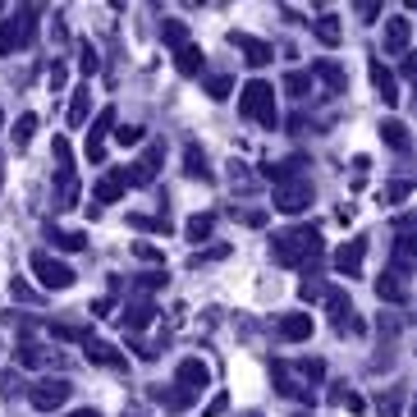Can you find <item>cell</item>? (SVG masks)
Here are the masks:
<instances>
[{
	"mask_svg": "<svg viewBox=\"0 0 417 417\" xmlns=\"http://www.w3.org/2000/svg\"><path fill=\"white\" fill-rule=\"evenodd\" d=\"M0 179H5V165H0Z\"/></svg>",
	"mask_w": 417,
	"mask_h": 417,
	"instance_id": "33",
	"label": "cell"
},
{
	"mask_svg": "<svg viewBox=\"0 0 417 417\" xmlns=\"http://www.w3.org/2000/svg\"><path fill=\"white\" fill-rule=\"evenodd\" d=\"M133 252H138L142 262H161V247H152V243H133Z\"/></svg>",
	"mask_w": 417,
	"mask_h": 417,
	"instance_id": "29",
	"label": "cell"
},
{
	"mask_svg": "<svg viewBox=\"0 0 417 417\" xmlns=\"http://www.w3.org/2000/svg\"><path fill=\"white\" fill-rule=\"evenodd\" d=\"M32 32H37V10H18V18L0 28V55H14L18 46H28Z\"/></svg>",
	"mask_w": 417,
	"mask_h": 417,
	"instance_id": "4",
	"label": "cell"
},
{
	"mask_svg": "<svg viewBox=\"0 0 417 417\" xmlns=\"http://www.w3.org/2000/svg\"><path fill=\"white\" fill-rule=\"evenodd\" d=\"M239 115L243 120H257V124H275V92H271V83H262V78H252L243 92H239Z\"/></svg>",
	"mask_w": 417,
	"mask_h": 417,
	"instance_id": "2",
	"label": "cell"
},
{
	"mask_svg": "<svg viewBox=\"0 0 417 417\" xmlns=\"http://www.w3.org/2000/svg\"><path fill=\"white\" fill-rule=\"evenodd\" d=\"M115 138H120V142H142V138H147V129H138V124H133V129H120Z\"/></svg>",
	"mask_w": 417,
	"mask_h": 417,
	"instance_id": "30",
	"label": "cell"
},
{
	"mask_svg": "<svg viewBox=\"0 0 417 417\" xmlns=\"http://www.w3.org/2000/svg\"><path fill=\"white\" fill-rule=\"evenodd\" d=\"M284 88H289V96H303L312 88V74H289L284 78Z\"/></svg>",
	"mask_w": 417,
	"mask_h": 417,
	"instance_id": "24",
	"label": "cell"
},
{
	"mask_svg": "<svg viewBox=\"0 0 417 417\" xmlns=\"http://www.w3.org/2000/svg\"><path fill=\"white\" fill-rule=\"evenodd\" d=\"M64 74H69L64 64H51V88H60V83H64Z\"/></svg>",
	"mask_w": 417,
	"mask_h": 417,
	"instance_id": "31",
	"label": "cell"
},
{
	"mask_svg": "<svg viewBox=\"0 0 417 417\" xmlns=\"http://www.w3.org/2000/svg\"><path fill=\"white\" fill-rule=\"evenodd\" d=\"M184 161H188V174H193V179H211V170H206V156H202L198 147H188Z\"/></svg>",
	"mask_w": 417,
	"mask_h": 417,
	"instance_id": "23",
	"label": "cell"
},
{
	"mask_svg": "<svg viewBox=\"0 0 417 417\" xmlns=\"http://www.w3.org/2000/svg\"><path fill=\"white\" fill-rule=\"evenodd\" d=\"M371 83H376V92H381L386 106H399V88H394V78H390V69L381 60H371Z\"/></svg>",
	"mask_w": 417,
	"mask_h": 417,
	"instance_id": "9",
	"label": "cell"
},
{
	"mask_svg": "<svg viewBox=\"0 0 417 417\" xmlns=\"http://www.w3.org/2000/svg\"><path fill=\"white\" fill-rule=\"evenodd\" d=\"M161 161H165V147H152L138 165H129V170H124V184H152L156 174H161Z\"/></svg>",
	"mask_w": 417,
	"mask_h": 417,
	"instance_id": "6",
	"label": "cell"
},
{
	"mask_svg": "<svg viewBox=\"0 0 417 417\" xmlns=\"http://www.w3.org/2000/svg\"><path fill=\"white\" fill-rule=\"evenodd\" d=\"M381 138H386L394 152H408V147H413V133H408L399 120H386V124H381Z\"/></svg>",
	"mask_w": 417,
	"mask_h": 417,
	"instance_id": "12",
	"label": "cell"
},
{
	"mask_svg": "<svg viewBox=\"0 0 417 417\" xmlns=\"http://www.w3.org/2000/svg\"><path fill=\"white\" fill-rule=\"evenodd\" d=\"M206 386V362H198V358H188L184 367H179V390L184 394H193V390Z\"/></svg>",
	"mask_w": 417,
	"mask_h": 417,
	"instance_id": "10",
	"label": "cell"
},
{
	"mask_svg": "<svg viewBox=\"0 0 417 417\" xmlns=\"http://www.w3.org/2000/svg\"><path fill=\"white\" fill-rule=\"evenodd\" d=\"M74 417H101V413H96V408H78Z\"/></svg>",
	"mask_w": 417,
	"mask_h": 417,
	"instance_id": "32",
	"label": "cell"
},
{
	"mask_svg": "<svg viewBox=\"0 0 417 417\" xmlns=\"http://www.w3.org/2000/svg\"><path fill=\"white\" fill-rule=\"evenodd\" d=\"M88 92H92L88 83H78V88H74V101H69V124H74V129L88 120Z\"/></svg>",
	"mask_w": 417,
	"mask_h": 417,
	"instance_id": "17",
	"label": "cell"
},
{
	"mask_svg": "<svg viewBox=\"0 0 417 417\" xmlns=\"http://www.w3.org/2000/svg\"><path fill=\"white\" fill-rule=\"evenodd\" d=\"M321 247V239H317V230H284L275 234V243H271V257H275L280 266H303Z\"/></svg>",
	"mask_w": 417,
	"mask_h": 417,
	"instance_id": "1",
	"label": "cell"
},
{
	"mask_svg": "<svg viewBox=\"0 0 417 417\" xmlns=\"http://www.w3.org/2000/svg\"><path fill=\"white\" fill-rule=\"evenodd\" d=\"M408 193H413V184H408V179H399V184H390V188H386V202H403Z\"/></svg>",
	"mask_w": 417,
	"mask_h": 417,
	"instance_id": "26",
	"label": "cell"
},
{
	"mask_svg": "<svg viewBox=\"0 0 417 417\" xmlns=\"http://www.w3.org/2000/svg\"><path fill=\"white\" fill-rule=\"evenodd\" d=\"M211 230H216V216H211V211H206V216H193V220H188V239H193V243L211 239Z\"/></svg>",
	"mask_w": 417,
	"mask_h": 417,
	"instance_id": "20",
	"label": "cell"
},
{
	"mask_svg": "<svg viewBox=\"0 0 417 417\" xmlns=\"http://www.w3.org/2000/svg\"><path fill=\"white\" fill-rule=\"evenodd\" d=\"M362 257H367V239H353L349 247L335 252V266H340L344 275H362Z\"/></svg>",
	"mask_w": 417,
	"mask_h": 417,
	"instance_id": "8",
	"label": "cell"
},
{
	"mask_svg": "<svg viewBox=\"0 0 417 417\" xmlns=\"http://www.w3.org/2000/svg\"><path fill=\"white\" fill-rule=\"evenodd\" d=\"M32 275H37V284L42 289H74V266L60 262V257H51V252H32Z\"/></svg>",
	"mask_w": 417,
	"mask_h": 417,
	"instance_id": "3",
	"label": "cell"
},
{
	"mask_svg": "<svg viewBox=\"0 0 417 417\" xmlns=\"http://www.w3.org/2000/svg\"><path fill=\"white\" fill-rule=\"evenodd\" d=\"M280 330H284L289 340H308V335H312V317H308V312H294V317L280 321Z\"/></svg>",
	"mask_w": 417,
	"mask_h": 417,
	"instance_id": "14",
	"label": "cell"
},
{
	"mask_svg": "<svg viewBox=\"0 0 417 417\" xmlns=\"http://www.w3.org/2000/svg\"><path fill=\"white\" fill-rule=\"evenodd\" d=\"M32 133H37V115H18V129H14V147L18 152L32 142Z\"/></svg>",
	"mask_w": 417,
	"mask_h": 417,
	"instance_id": "22",
	"label": "cell"
},
{
	"mask_svg": "<svg viewBox=\"0 0 417 417\" xmlns=\"http://www.w3.org/2000/svg\"><path fill=\"white\" fill-rule=\"evenodd\" d=\"M275 206L280 211H289V216H294V211H308L312 206V184H284L280 188V198H275Z\"/></svg>",
	"mask_w": 417,
	"mask_h": 417,
	"instance_id": "7",
	"label": "cell"
},
{
	"mask_svg": "<svg viewBox=\"0 0 417 417\" xmlns=\"http://www.w3.org/2000/svg\"><path fill=\"white\" fill-rule=\"evenodd\" d=\"M28 399L37 413H46V408H60L64 399H69V381H37V386L28 390Z\"/></svg>",
	"mask_w": 417,
	"mask_h": 417,
	"instance_id": "5",
	"label": "cell"
},
{
	"mask_svg": "<svg viewBox=\"0 0 417 417\" xmlns=\"http://www.w3.org/2000/svg\"><path fill=\"white\" fill-rule=\"evenodd\" d=\"M83 353L92 358V362H101V367H124V353H120V349H106L101 340H88V344H83Z\"/></svg>",
	"mask_w": 417,
	"mask_h": 417,
	"instance_id": "11",
	"label": "cell"
},
{
	"mask_svg": "<svg viewBox=\"0 0 417 417\" xmlns=\"http://www.w3.org/2000/svg\"><path fill=\"white\" fill-rule=\"evenodd\" d=\"M234 42H239V46H247V64H266V60H271V46H266V42H257V37H243V32H239Z\"/></svg>",
	"mask_w": 417,
	"mask_h": 417,
	"instance_id": "18",
	"label": "cell"
},
{
	"mask_svg": "<svg viewBox=\"0 0 417 417\" xmlns=\"http://www.w3.org/2000/svg\"><path fill=\"white\" fill-rule=\"evenodd\" d=\"M317 32H321L325 42H330V46H335V42H340V23H335V18L325 14V18H317Z\"/></svg>",
	"mask_w": 417,
	"mask_h": 417,
	"instance_id": "25",
	"label": "cell"
},
{
	"mask_svg": "<svg viewBox=\"0 0 417 417\" xmlns=\"http://www.w3.org/2000/svg\"><path fill=\"white\" fill-rule=\"evenodd\" d=\"M386 51H408V18L394 14L386 28Z\"/></svg>",
	"mask_w": 417,
	"mask_h": 417,
	"instance_id": "13",
	"label": "cell"
},
{
	"mask_svg": "<svg viewBox=\"0 0 417 417\" xmlns=\"http://www.w3.org/2000/svg\"><path fill=\"white\" fill-rule=\"evenodd\" d=\"M174 64H179V74H184V78L202 74V51H198V46H179V55H174Z\"/></svg>",
	"mask_w": 417,
	"mask_h": 417,
	"instance_id": "16",
	"label": "cell"
},
{
	"mask_svg": "<svg viewBox=\"0 0 417 417\" xmlns=\"http://www.w3.org/2000/svg\"><path fill=\"white\" fill-rule=\"evenodd\" d=\"M206 92L216 96V101H225V96H230V78H211V83H206Z\"/></svg>",
	"mask_w": 417,
	"mask_h": 417,
	"instance_id": "27",
	"label": "cell"
},
{
	"mask_svg": "<svg viewBox=\"0 0 417 417\" xmlns=\"http://www.w3.org/2000/svg\"><path fill=\"white\" fill-rule=\"evenodd\" d=\"M161 37H165V42H170L174 51H179V46H188V28L179 23V18H170V23H161Z\"/></svg>",
	"mask_w": 417,
	"mask_h": 417,
	"instance_id": "21",
	"label": "cell"
},
{
	"mask_svg": "<svg viewBox=\"0 0 417 417\" xmlns=\"http://www.w3.org/2000/svg\"><path fill=\"white\" fill-rule=\"evenodd\" d=\"M78 69H83V74H96V51H92V46H83V55H78Z\"/></svg>",
	"mask_w": 417,
	"mask_h": 417,
	"instance_id": "28",
	"label": "cell"
},
{
	"mask_svg": "<svg viewBox=\"0 0 417 417\" xmlns=\"http://www.w3.org/2000/svg\"><path fill=\"white\" fill-rule=\"evenodd\" d=\"M51 243L64 247V252H78V247H88V234H74V230H51Z\"/></svg>",
	"mask_w": 417,
	"mask_h": 417,
	"instance_id": "19",
	"label": "cell"
},
{
	"mask_svg": "<svg viewBox=\"0 0 417 417\" xmlns=\"http://www.w3.org/2000/svg\"><path fill=\"white\" fill-rule=\"evenodd\" d=\"M124 188H129V184H124V170H110L106 179L96 184V198H101V202H120Z\"/></svg>",
	"mask_w": 417,
	"mask_h": 417,
	"instance_id": "15",
	"label": "cell"
}]
</instances>
